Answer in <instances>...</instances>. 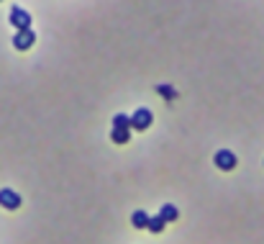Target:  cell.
Masks as SVG:
<instances>
[{"label":"cell","mask_w":264,"mask_h":244,"mask_svg":"<svg viewBox=\"0 0 264 244\" xmlns=\"http://www.w3.org/2000/svg\"><path fill=\"white\" fill-rule=\"evenodd\" d=\"M11 24L16 26V31L31 29V16H29V11H24L21 6H13V8H11Z\"/></svg>","instance_id":"obj_1"},{"label":"cell","mask_w":264,"mask_h":244,"mask_svg":"<svg viewBox=\"0 0 264 244\" xmlns=\"http://www.w3.org/2000/svg\"><path fill=\"white\" fill-rule=\"evenodd\" d=\"M151 121H154L151 111H149V108H139V111L131 116V129H134V131H146V129L151 126Z\"/></svg>","instance_id":"obj_2"},{"label":"cell","mask_w":264,"mask_h":244,"mask_svg":"<svg viewBox=\"0 0 264 244\" xmlns=\"http://www.w3.org/2000/svg\"><path fill=\"white\" fill-rule=\"evenodd\" d=\"M213 162H215V167L218 170H223V172H228V170H233L236 167V154L231 152V149H218L215 152V157H213Z\"/></svg>","instance_id":"obj_3"},{"label":"cell","mask_w":264,"mask_h":244,"mask_svg":"<svg viewBox=\"0 0 264 244\" xmlns=\"http://www.w3.org/2000/svg\"><path fill=\"white\" fill-rule=\"evenodd\" d=\"M21 203H24V198H21L16 190H11V188H3V190H0V206H3V208H8V211H18Z\"/></svg>","instance_id":"obj_4"},{"label":"cell","mask_w":264,"mask_h":244,"mask_svg":"<svg viewBox=\"0 0 264 244\" xmlns=\"http://www.w3.org/2000/svg\"><path fill=\"white\" fill-rule=\"evenodd\" d=\"M34 42H36V34H34L31 29H26V31H16V36H13V47H16L18 52L31 49V47H34Z\"/></svg>","instance_id":"obj_5"},{"label":"cell","mask_w":264,"mask_h":244,"mask_svg":"<svg viewBox=\"0 0 264 244\" xmlns=\"http://www.w3.org/2000/svg\"><path fill=\"white\" fill-rule=\"evenodd\" d=\"M159 216H162L167 223H172V221H177V218H180V211H177L172 203H164V206L159 208Z\"/></svg>","instance_id":"obj_6"},{"label":"cell","mask_w":264,"mask_h":244,"mask_svg":"<svg viewBox=\"0 0 264 244\" xmlns=\"http://www.w3.org/2000/svg\"><path fill=\"white\" fill-rule=\"evenodd\" d=\"M131 223H134L136 229H146V226H149V213L141 211V208L134 211V213H131Z\"/></svg>","instance_id":"obj_7"},{"label":"cell","mask_w":264,"mask_h":244,"mask_svg":"<svg viewBox=\"0 0 264 244\" xmlns=\"http://www.w3.org/2000/svg\"><path fill=\"white\" fill-rule=\"evenodd\" d=\"M111 139L116 144H128L131 141V129H113L111 131Z\"/></svg>","instance_id":"obj_8"},{"label":"cell","mask_w":264,"mask_h":244,"mask_svg":"<svg viewBox=\"0 0 264 244\" xmlns=\"http://www.w3.org/2000/svg\"><path fill=\"white\" fill-rule=\"evenodd\" d=\"M164 226H167V221H164L159 213H157V216H149V226H146V229H149L151 234H162Z\"/></svg>","instance_id":"obj_9"},{"label":"cell","mask_w":264,"mask_h":244,"mask_svg":"<svg viewBox=\"0 0 264 244\" xmlns=\"http://www.w3.org/2000/svg\"><path fill=\"white\" fill-rule=\"evenodd\" d=\"M113 129H131V116H126V113L113 116Z\"/></svg>","instance_id":"obj_10"},{"label":"cell","mask_w":264,"mask_h":244,"mask_svg":"<svg viewBox=\"0 0 264 244\" xmlns=\"http://www.w3.org/2000/svg\"><path fill=\"white\" fill-rule=\"evenodd\" d=\"M157 90H159V95H164V98H169V100H172V98H177L174 88H169V85H159Z\"/></svg>","instance_id":"obj_11"}]
</instances>
